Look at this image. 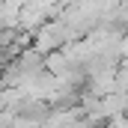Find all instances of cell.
<instances>
[{
  "label": "cell",
  "mask_w": 128,
  "mask_h": 128,
  "mask_svg": "<svg viewBox=\"0 0 128 128\" xmlns=\"http://www.w3.org/2000/svg\"><path fill=\"white\" fill-rule=\"evenodd\" d=\"M107 128H128V119H125V116H116V119L107 122Z\"/></svg>",
  "instance_id": "1"
}]
</instances>
